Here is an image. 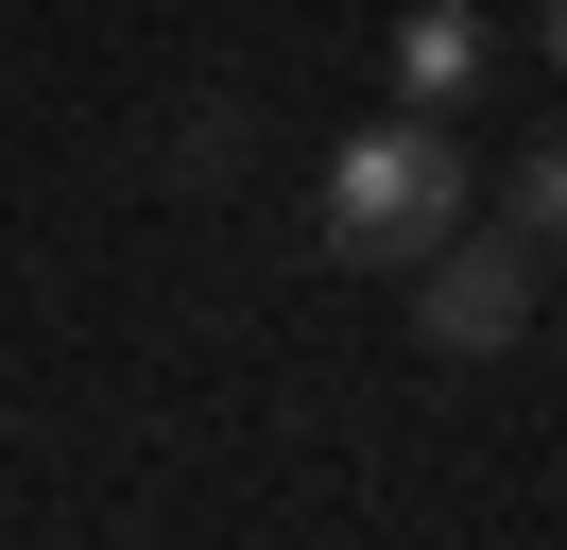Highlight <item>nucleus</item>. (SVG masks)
Masks as SVG:
<instances>
[{"label":"nucleus","mask_w":567,"mask_h":550,"mask_svg":"<svg viewBox=\"0 0 567 550\" xmlns=\"http://www.w3.org/2000/svg\"><path fill=\"white\" fill-rule=\"evenodd\" d=\"M430 241H464V138L430 121V103H395V121L327 138V258L413 275Z\"/></svg>","instance_id":"obj_1"},{"label":"nucleus","mask_w":567,"mask_h":550,"mask_svg":"<svg viewBox=\"0 0 567 550\" xmlns=\"http://www.w3.org/2000/svg\"><path fill=\"white\" fill-rule=\"evenodd\" d=\"M413 275H430V293H413V327L447 344V361H498V344L533 327V224H516V241H430Z\"/></svg>","instance_id":"obj_2"},{"label":"nucleus","mask_w":567,"mask_h":550,"mask_svg":"<svg viewBox=\"0 0 567 550\" xmlns=\"http://www.w3.org/2000/svg\"><path fill=\"white\" fill-rule=\"evenodd\" d=\"M482 69H498V34L464 18V0L395 18V103H430V121H447V103H482Z\"/></svg>","instance_id":"obj_3"},{"label":"nucleus","mask_w":567,"mask_h":550,"mask_svg":"<svg viewBox=\"0 0 567 550\" xmlns=\"http://www.w3.org/2000/svg\"><path fill=\"white\" fill-rule=\"evenodd\" d=\"M516 224L567 241V138H533V155H516Z\"/></svg>","instance_id":"obj_4"},{"label":"nucleus","mask_w":567,"mask_h":550,"mask_svg":"<svg viewBox=\"0 0 567 550\" xmlns=\"http://www.w3.org/2000/svg\"><path fill=\"white\" fill-rule=\"evenodd\" d=\"M533 52H550V69H567V0H550V34H533Z\"/></svg>","instance_id":"obj_5"}]
</instances>
